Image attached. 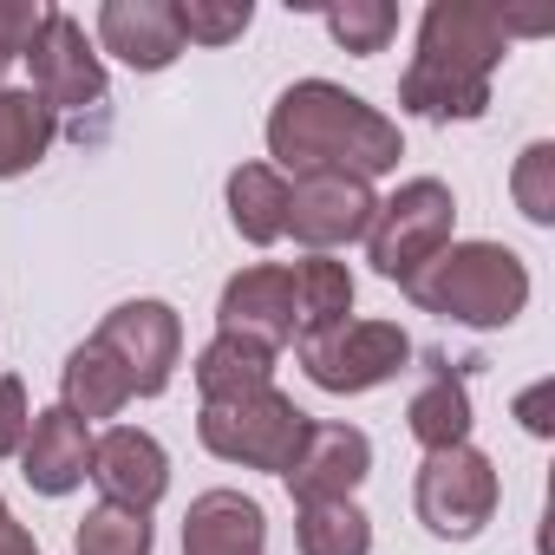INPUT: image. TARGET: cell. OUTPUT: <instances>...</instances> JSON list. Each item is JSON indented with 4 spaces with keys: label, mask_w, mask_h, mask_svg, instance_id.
Segmentation results:
<instances>
[{
    "label": "cell",
    "mask_w": 555,
    "mask_h": 555,
    "mask_svg": "<svg viewBox=\"0 0 555 555\" xmlns=\"http://www.w3.org/2000/svg\"><path fill=\"white\" fill-rule=\"evenodd\" d=\"M509 53V14L483 0H431L418 21V53L399 79V105L431 125H470L490 112V73Z\"/></svg>",
    "instance_id": "6da1fadb"
},
{
    "label": "cell",
    "mask_w": 555,
    "mask_h": 555,
    "mask_svg": "<svg viewBox=\"0 0 555 555\" xmlns=\"http://www.w3.org/2000/svg\"><path fill=\"white\" fill-rule=\"evenodd\" d=\"M268 151L295 177L334 170V177H366L373 183V177H386L399 164L405 144H399V125L386 112H373L366 99H353L347 86L301 79L268 112Z\"/></svg>",
    "instance_id": "7a4b0ae2"
},
{
    "label": "cell",
    "mask_w": 555,
    "mask_h": 555,
    "mask_svg": "<svg viewBox=\"0 0 555 555\" xmlns=\"http://www.w3.org/2000/svg\"><path fill=\"white\" fill-rule=\"evenodd\" d=\"M405 295L457 327H509L529 301V268L503 242H451L438 261L412 274Z\"/></svg>",
    "instance_id": "3957f363"
},
{
    "label": "cell",
    "mask_w": 555,
    "mask_h": 555,
    "mask_svg": "<svg viewBox=\"0 0 555 555\" xmlns=\"http://www.w3.org/2000/svg\"><path fill=\"white\" fill-rule=\"evenodd\" d=\"M308 425H314V418H308L288 392H274V386H268V392H242V399H216V405H203L196 438H203L222 464L274 470V477H282V470L295 464Z\"/></svg>",
    "instance_id": "277c9868"
},
{
    "label": "cell",
    "mask_w": 555,
    "mask_h": 555,
    "mask_svg": "<svg viewBox=\"0 0 555 555\" xmlns=\"http://www.w3.org/2000/svg\"><path fill=\"white\" fill-rule=\"evenodd\" d=\"M451 222H457L451 190L438 177H412V183H399V196L379 203V216L366 229V255H373V268L386 282L405 288L425 261H438L451 248Z\"/></svg>",
    "instance_id": "5b68a950"
},
{
    "label": "cell",
    "mask_w": 555,
    "mask_h": 555,
    "mask_svg": "<svg viewBox=\"0 0 555 555\" xmlns=\"http://www.w3.org/2000/svg\"><path fill=\"white\" fill-rule=\"evenodd\" d=\"M295 353H301V373L321 392H373V386L405 373L412 340H405L399 321H340L327 334L295 340Z\"/></svg>",
    "instance_id": "8992f818"
},
{
    "label": "cell",
    "mask_w": 555,
    "mask_h": 555,
    "mask_svg": "<svg viewBox=\"0 0 555 555\" xmlns=\"http://www.w3.org/2000/svg\"><path fill=\"white\" fill-rule=\"evenodd\" d=\"M418 522L444 542H470L490 516H496V464L477 444H451V451H425L418 464Z\"/></svg>",
    "instance_id": "52a82bcc"
},
{
    "label": "cell",
    "mask_w": 555,
    "mask_h": 555,
    "mask_svg": "<svg viewBox=\"0 0 555 555\" xmlns=\"http://www.w3.org/2000/svg\"><path fill=\"white\" fill-rule=\"evenodd\" d=\"M131 379V399H157L177 373V353H183V321L164 308V301H125L105 314V327L92 334Z\"/></svg>",
    "instance_id": "ba28073f"
},
{
    "label": "cell",
    "mask_w": 555,
    "mask_h": 555,
    "mask_svg": "<svg viewBox=\"0 0 555 555\" xmlns=\"http://www.w3.org/2000/svg\"><path fill=\"white\" fill-rule=\"evenodd\" d=\"M27 66H34V92L47 99V112H79V105H99L105 99V66L86 40V27L60 8H47L34 47H27Z\"/></svg>",
    "instance_id": "9c48e42d"
},
{
    "label": "cell",
    "mask_w": 555,
    "mask_h": 555,
    "mask_svg": "<svg viewBox=\"0 0 555 555\" xmlns=\"http://www.w3.org/2000/svg\"><path fill=\"white\" fill-rule=\"evenodd\" d=\"M379 216V196L366 177H334V170H314V177H295L288 183V229L295 242H308L314 255L340 248V242H360Z\"/></svg>",
    "instance_id": "30bf717a"
},
{
    "label": "cell",
    "mask_w": 555,
    "mask_h": 555,
    "mask_svg": "<svg viewBox=\"0 0 555 555\" xmlns=\"http://www.w3.org/2000/svg\"><path fill=\"white\" fill-rule=\"evenodd\" d=\"M373 470V444L360 425H308L295 464L282 470L295 503H347Z\"/></svg>",
    "instance_id": "8fae6325"
},
{
    "label": "cell",
    "mask_w": 555,
    "mask_h": 555,
    "mask_svg": "<svg viewBox=\"0 0 555 555\" xmlns=\"http://www.w3.org/2000/svg\"><path fill=\"white\" fill-rule=\"evenodd\" d=\"M86 477L105 490V503L151 516V503L170 490V457H164V444H157L151 431H138V425H112L105 438H92V464H86Z\"/></svg>",
    "instance_id": "7c38bea8"
},
{
    "label": "cell",
    "mask_w": 555,
    "mask_h": 555,
    "mask_svg": "<svg viewBox=\"0 0 555 555\" xmlns=\"http://www.w3.org/2000/svg\"><path fill=\"white\" fill-rule=\"evenodd\" d=\"M216 321H222V334H248L261 347L295 340V282H288V268L255 261V268L229 274V288L216 301Z\"/></svg>",
    "instance_id": "4fadbf2b"
},
{
    "label": "cell",
    "mask_w": 555,
    "mask_h": 555,
    "mask_svg": "<svg viewBox=\"0 0 555 555\" xmlns=\"http://www.w3.org/2000/svg\"><path fill=\"white\" fill-rule=\"evenodd\" d=\"M99 47L118 53L131 73H164L183 53L177 0H105L99 14Z\"/></svg>",
    "instance_id": "5bb4252c"
},
{
    "label": "cell",
    "mask_w": 555,
    "mask_h": 555,
    "mask_svg": "<svg viewBox=\"0 0 555 555\" xmlns=\"http://www.w3.org/2000/svg\"><path fill=\"white\" fill-rule=\"evenodd\" d=\"M86 464H92V431L86 418H73L66 405L53 412H34L27 425V444H21V470L40 496H66L86 483Z\"/></svg>",
    "instance_id": "9a60e30c"
},
{
    "label": "cell",
    "mask_w": 555,
    "mask_h": 555,
    "mask_svg": "<svg viewBox=\"0 0 555 555\" xmlns=\"http://www.w3.org/2000/svg\"><path fill=\"white\" fill-rule=\"evenodd\" d=\"M268 516L242 490H203L183 516V555H261Z\"/></svg>",
    "instance_id": "2e32d148"
},
{
    "label": "cell",
    "mask_w": 555,
    "mask_h": 555,
    "mask_svg": "<svg viewBox=\"0 0 555 555\" xmlns=\"http://www.w3.org/2000/svg\"><path fill=\"white\" fill-rule=\"evenodd\" d=\"M274 386V347L248 340V334H216L196 360V392L203 405L216 399H242V392H268Z\"/></svg>",
    "instance_id": "e0dca14e"
},
{
    "label": "cell",
    "mask_w": 555,
    "mask_h": 555,
    "mask_svg": "<svg viewBox=\"0 0 555 555\" xmlns=\"http://www.w3.org/2000/svg\"><path fill=\"white\" fill-rule=\"evenodd\" d=\"M229 222L255 248H268L274 235H288V177L274 170V164L229 170Z\"/></svg>",
    "instance_id": "ac0fdd59"
},
{
    "label": "cell",
    "mask_w": 555,
    "mask_h": 555,
    "mask_svg": "<svg viewBox=\"0 0 555 555\" xmlns=\"http://www.w3.org/2000/svg\"><path fill=\"white\" fill-rule=\"evenodd\" d=\"M288 282H295V340L327 334V327H340L353 314V274H347V261L308 255V261L288 268Z\"/></svg>",
    "instance_id": "d6986e66"
},
{
    "label": "cell",
    "mask_w": 555,
    "mask_h": 555,
    "mask_svg": "<svg viewBox=\"0 0 555 555\" xmlns=\"http://www.w3.org/2000/svg\"><path fill=\"white\" fill-rule=\"evenodd\" d=\"M405 425L425 451H451V444H470V392L451 366H431L425 386L412 392L405 405Z\"/></svg>",
    "instance_id": "ffe728a7"
},
{
    "label": "cell",
    "mask_w": 555,
    "mask_h": 555,
    "mask_svg": "<svg viewBox=\"0 0 555 555\" xmlns=\"http://www.w3.org/2000/svg\"><path fill=\"white\" fill-rule=\"evenodd\" d=\"M60 118L47 112V99L34 86H0V177H21L53 151Z\"/></svg>",
    "instance_id": "44dd1931"
},
{
    "label": "cell",
    "mask_w": 555,
    "mask_h": 555,
    "mask_svg": "<svg viewBox=\"0 0 555 555\" xmlns=\"http://www.w3.org/2000/svg\"><path fill=\"white\" fill-rule=\"evenodd\" d=\"M60 386H66V412L73 418H118L125 405H131V379H125V366L99 347V340H86V347H73V360H66V373H60Z\"/></svg>",
    "instance_id": "7402d4cb"
},
{
    "label": "cell",
    "mask_w": 555,
    "mask_h": 555,
    "mask_svg": "<svg viewBox=\"0 0 555 555\" xmlns=\"http://www.w3.org/2000/svg\"><path fill=\"white\" fill-rule=\"evenodd\" d=\"M301 555H366L373 548V522L366 509L347 503H301Z\"/></svg>",
    "instance_id": "603a6c76"
},
{
    "label": "cell",
    "mask_w": 555,
    "mask_h": 555,
    "mask_svg": "<svg viewBox=\"0 0 555 555\" xmlns=\"http://www.w3.org/2000/svg\"><path fill=\"white\" fill-rule=\"evenodd\" d=\"M73 548L79 555H151V516L118 509V503H99V509H86Z\"/></svg>",
    "instance_id": "cb8c5ba5"
},
{
    "label": "cell",
    "mask_w": 555,
    "mask_h": 555,
    "mask_svg": "<svg viewBox=\"0 0 555 555\" xmlns=\"http://www.w3.org/2000/svg\"><path fill=\"white\" fill-rule=\"evenodd\" d=\"M327 34L347 53H386V40L399 34V8L392 0H347V8H327Z\"/></svg>",
    "instance_id": "d4e9b609"
},
{
    "label": "cell",
    "mask_w": 555,
    "mask_h": 555,
    "mask_svg": "<svg viewBox=\"0 0 555 555\" xmlns=\"http://www.w3.org/2000/svg\"><path fill=\"white\" fill-rule=\"evenodd\" d=\"M248 21H255L248 0H177V27H183V40H203V47L242 40Z\"/></svg>",
    "instance_id": "484cf974"
},
{
    "label": "cell",
    "mask_w": 555,
    "mask_h": 555,
    "mask_svg": "<svg viewBox=\"0 0 555 555\" xmlns=\"http://www.w3.org/2000/svg\"><path fill=\"white\" fill-rule=\"evenodd\" d=\"M509 190H516V209H522L529 222H555V144H529V151L516 157Z\"/></svg>",
    "instance_id": "4316f807"
},
{
    "label": "cell",
    "mask_w": 555,
    "mask_h": 555,
    "mask_svg": "<svg viewBox=\"0 0 555 555\" xmlns=\"http://www.w3.org/2000/svg\"><path fill=\"white\" fill-rule=\"evenodd\" d=\"M40 21H47V8H40V0H0V79H8V66H14V60L34 47Z\"/></svg>",
    "instance_id": "83f0119b"
},
{
    "label": "cell",
    "mask_w": 555,
    "mask_h": 555,
    "mask_svg": "<svg viewBox=\"0 0 555 555\" xmlns=\"http://www.w3.org/2000/svg\"><path fill=\"white\" fill-rule=\"evenodd\" d=\"M27 425H34L27 386L8 373V379H0V457H21V444H27Z\"/></svg>",
    "instance_id": "f1b7e54d"
},
{
    "label": "cell",
    "mask_w": 555,
    "mask_h": 555,
    "mask_svg": "<svg viewBox=\"0 0 555 555\" xmlns=\"http://www.w3.org/2000/svg\"><path fill=\"white\" fill-rule=\"evenodd\" d=\"M0 555H40L34 548V535L14 522V509H8V496H0Z\"/></svg>",
    "instance_id": "f546056e"
},
{
    "label": "cell",
    "mask_w": 555,
    "mask_h": 555,
    "mask_svg": "<svg viewBox=\"0 0 555 555\" xmlns=\"http://www.w3.org/2000/svg\"><path fill=\"white\" fill-rule=\"evenodd\" d=\"M542 405H548V386H535V392H522V405H516V412H522V425H529L535 438L548 431V418H542Z\"/></svg>",
    "instance_id": "4dcf8cb0"
}]
</instances>
